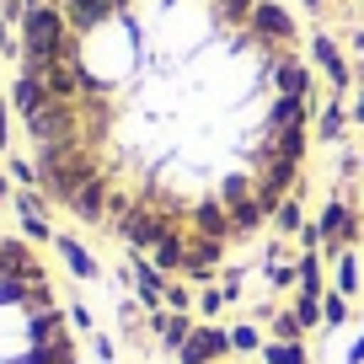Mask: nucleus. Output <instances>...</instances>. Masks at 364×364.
Instances as JSON below:
<instances>
[{"mask_svg": "<svg viewBox=\"0 0 364 364\" xmlns=\"http://www.w3.org/2000/svg\"><path fill=\"white\" fill-rule=\"evenodd\" d=\"M11 97L43 193L188 284L306 193L321 107L284 0H27Z\"/></svg>", "mask_w": 364, "mask_h": 364, "instance_id": "nucleus-1", "label": "nucleus"}, {"mask_svg": "<svg viewBox=\"0 0 364 364\" xmlns=\"http://www.w3.org/2000/svg\"><path fill=\"white\" fill-rule=\"evenodd\" d=\"M0 364H80L43 257L0 230Z\"/></svg>", "mask_w": 364, "mask_h": 364, "instance_id": "nucleus-2", "label": "nucleus"}, {"mask_svg": "<svg viewBox=\"0 0 364 364\" xmlns=\"http://www.w3.org/2000/svg\"><path fill=\"white\" fill-rule=\"evenodd\" d=\"M316 230H321V257H338V252H348V247H359V230H364V209H359V198L343 188V193H332L327 204H321V215H316Z\"/></svg>", "mask_w": 364, "mask_h": 364, "instance_id": "nucleus-3", "label": "nucleus"}, {"mask_svg": "<svg viewBox=\"0 0 364 364\" xmlns=\"http://www.w3.org/2000/svg\"><path fill=\"white\" fill-rule=\"evenodd\" d=\"M182 364H230L236 359V343H230V327H215V321H204V327L188 332V343L177 348Z\"/></svg>", "mask_w": 364, "mask_h": 364, "instance_id": "nucleus-4", "label": "nucleus"}, {"mask_svg": "<svg viewBox=\"0 0 364 364\" xmlns=\"http://www.w3.org/2000/svg\"><path fill=\"white\" fill-rule=\"evenodd\" d=\"M359 284H364V273H359V252H338V257H332V289H338V295H359Z\"/></svg>", "mask_w": 364, "mask_h": 364, "instance_id": "nucleus-5", "label": "nucleus"}, {"mask_svg": "<svg viewBox=\"0 0 364 364\" xmlns=\"http://www.w3.org/2000/svg\"><path fill=\"white\" fill-rule=\"evenodd\" d=\"M311 54H316V65L327 70L332 91H348V65H343V54H338V43H332V38H316V43H311Z\"/></svg>", "mask_w": 364, "mask_h": 364, "instance_id": "nucleus-6", "label": "nucleus"}, {"mask_svg": "<svg viewBox=\"0 0 364 364\" xmlns=\"http://www.w3.org/2000/svg\"><path fill=\"white\" fill-rule=\"evenodd\" d=\"M348 124H353V113L343 102L316 107V139H343V134H348Z\"/></svg>", "mask_w": 364, "mask_h": 364, "instance_id": "nucleus-7", "label": "nucleus"}, {"mask_svg": "<svg viewBox=\"0 0 364 364\" xmlns=\"http://www.w3.org/2000/svg\"><path fill=\"white\" fill-rule=\"evenodd\" d=\"M257 359H262V364H311V353H306V338H300V343H279V338H268Z\"/></svg>", "mask_w": 364, "mask_h": 364, "instance_id": "nucleus-8", "label": "nucleus"}, {"mask_svg": "<svg viewBox=\"0 0 364 364\" xmlns=\"http://www.w3.org/2000/svg\"><path fill=\"white\" fill-rule=\"evenodd\" d=\"M348 321H353V300L338 295V289H327V295H321V327L338 332V327H348Z\"/></svg>", "mask_w": 364, "mask_h": 364, "instance_id": "nucleus-9", "label": "nucleus"}, {"mask_svg": "<svg viewBox=\"0 0 364 364\" xmlns=\"http://www.w3.org/2000/svg\"><path fill=\"white\" fill-rule=\"evenodd\" d=\"M268 338H279V343H300V338H311V332L300 327L295 306H284V311H273V316H268Z\"/></svg>", "mask_w": 364, "mask_h": 364, "instance_id": "nucleus-10", "label": "nucleus"}, {"mask_svg": "<svg viewBox=\"0 0 364 364\" xmlns=\"http://www.w3.org/2000/svg\"><path fill=\"white\" fill-rule=\"evenodd\" d=\"M156 327H161V343L177 353L188 343V332H193V321H188V311H171V316H156Z\"/></svg>", "mask_w": 364, "mask_h": 364, "instance_id": "nucleus-11", "label": "nucleus"}, {"mask_svg": "<svg viewBox=\"0 0 364 364\" xmlns=\"http://www.w3.org/2000/svg\"><path fill=\"white\" fill-rule=\"evenodd\" d=\"M230 343H236V353H262L268 332H262V321H236V327H230Z\"/></svg>", "mask_w": 364, "mask_h": 364, "instance_id": "nucleus-12", "label": "nucleus"}, {"mask_svg": "<svg viewBox=\"0 0 364 364\" xmlns=\"http://www.w3.org/2000/svg\"><path fill=\"white\" fill-rule=\"evenodd\" d=\"M273 230H279V236H295V230H306V204H300V198H289V204L273 215Z\"/></svg>", "mask_w": 364, "mask_h": 364, "instance_id": "nucleus-13", "label": "nucleus"}, {"mask_svg": "<svg viewBox=\"0 0 364 364\" xmlns=\"http://www.w3.org/2000/svg\"><path fill=\"white\" fill-rule=\"evenodd\" d=\"M225 300H230V295H225V289H215V284H209V289H198V311H204L209 321H215L220 311H225Z\"/></svg>", "mask_w": 364, "mask_h": 364, "instance_id": "nucleus-14", "label": "nucleus"}, {"mask_svg": "<svg viewBox=\"0 0 364 364\" xmlns=\"http://www.w3.org/2000/svg\"><path fill=\"white\" fill-rule=\"evenodd\" d=\"M343 364H364V321H359V332H353V343H348V353H343Z\"/></svg>", "mask_w": 364, "mask_h": 364, "instance_id": "nucleus-15", "label": "nucleus"}, {"mask_svg": "<svg viewBox=\"0 0 364 364\" xmlns=\"http://www.w3.org/2000/svg\"><path fill=\"white\" fill-rule=\"evenodd\" d=\"M353 124H364V91H359V102H353Z\"/></svg>", "mask_w": 364, "mask_h": 364, "instance_id": "nucleus-16", "label": "nucleus"}, {"mask_svg": "<svg viewBox=\"0 0 364 364\" xmlns=\"http://www.w3.org/2000/svg\"><path fill=\"white\" fill-rule=\"evenodd\" d=\"M306 6H311V11H321V0H306Z\"/></svg>", "mask_w": 364, "mask_h": 364, "instance_id": "nucleus-17", "label": "nucleus"}, {"mask_svg": "<svg viewBox=\"0 0 364 364\" xmlns=\"http://www.w3.org/2000/svg\"><path fill=\"white\" fill-rule=\"evenodd\" d=\"M359 166H364V156H359Z\"/></svg>", "mask_w": 364, "mask_h": 364, "instance_id": "nucleus-18", "label": "nucleus"}, {"mask_svg": "<svg viewBox=\"0 0 364 364\" xmlns=\"http://www.w3.org/2000/svg\"><path fill=\"white\" fill-rule=\"evenodd\" d=\"M359 241H364V230H359Z\"/></svg>", "mask_w": 364, "mask_h": 364, "instance_id": "nucleus-19", "label": "nucleus"}]
</instances>
